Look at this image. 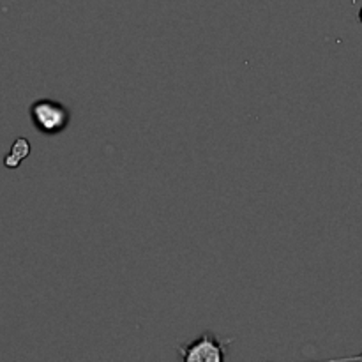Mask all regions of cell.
I'll return each mask as SVG.
<instances>
[{"mask_svg":"<svg viewBox=\"0 0 362 362\" xmlns=\"http://www.w3.org/2000/svg\"><path fill=\"white\" fill-rule=\"evenodd\" d=\"M28 113H30V120L35 129L46 136L64 133L71 122L69 108L53 99H37L30 105Z\"/></svg>","mask_w":362,"mask_h":362,"instance_id":"cell-1","label":"cell"},{"mask_svg":"<svg viewBox=\"0 0 362 362\" xmlns=\"http://www.w3.org/2000/svg\"><path fill=\"white\" fill-rule=\"evenodd\" d=\"M232 339L216 338L214 332H202L200 338L179 346V356L184 362H223L226 357V349Z\"/></svg>","mask_w":362,"mask_h":362,"instance_id":"cell-2","label":"cell"},{"mask_svg":"<svg viewBox=\"0 0 362 362\" xmlns=\"http://www.w3.org/2000/svg\"><path fill=\"white\" fill-rule=\"evenodd\" d=\"M359 20H361V23H362V9H361V13H359Z\"/></svg>","mask_w":362,"mask_h":362,"instance_id":"cell-5","label":"cell"},{"mask_svg":"<svg viewBox=\"0 0 362 362\" xmlns=\"http://www.w3.org/2000/svg\"><path fill=\"white\" fill-rule=\"evenodd\" d=\"M28 156H30V141L27 138L20 136L14 140L11 152L4 158V165H6V168H18L21 165V161L25 158H28Z\"/></svg>","mask_w":362,"mask_h":362,"instance_id":"cell-3","label":"cell"},{"mask_svg":"<svg viewBox=\"0 0 362 362\" xmlns=\"http://www.w3.org/2000/svg\"><path fill=\"white\" fill-rule=\"evenodd\" d=\"M352 361H362V354L361 356H354V357H343V359H334L332 362H352Z\"/></svg>","mask_w":362,"mask_h":362,"instance_id":"cell-4","label":"cell"}]
</instances>
